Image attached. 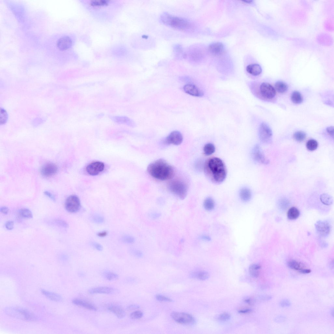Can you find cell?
I'll return each instance as SVG.
<instances>
[{"mask_svg": "<svg viewBox=\"0 0 334 334\" xmlns=\"http://www.w3.org/2000/svg\"><path fill=\"white\" fill-rule=\"evenodd\" d=\"M204 171L209 179L216 184L224 181L227 175L226 169L224 163L217 157L211 158L206 162Z\"/></svg>", "mask_w": 334, "mask_h": 334, "instance_id": "1", "label": "cell"}, {"mask_svg": "<svg viewBox=\"0 0 334 334\" xmlns=\"http://www.w3.org/2000/svg\"><path fill=\"white\" fill-rule=\"evenodd\" d=\"M147 170L151 176L161 181L170 180L175 175L173 168L163 159L157 160L150 164Z\"/></svg>", "mask_w": 334, "mask_h": 334, "instance_id": "2", "label": "cell"}, {"mask_svg": "<svg viewBox=\"0 0 334 334\" xmlns=\"http://www.w3.org/2000/svg\"><path fill=\"white\" fill-rule=\"evenodd\" d=\"M160 19L163 24L178 30L187 31L190 30L192 27V23L189 20L172 15L167 12H164L161 14Z\"/></svg>", "mask_w": 334, "mask_h": 334, "instance_id": "3", "label": "cell"}, {"mask_svg": "<svg viewBox=\"0 0 334 334\" xmlns=\"http://www.w3.org/2000/svg\"><path fill=\"white\" fill-rule=\"evenodd\" d=\"M6 314L12 318L23 320L34 321L37 320L36 316L31 311L19 307H8L5 308Z\"/></svg>", "mask_w": 334, "mask_h": 334, "instance_id": "4", "label": "cell"}, {"mask_svg": "<svg viewBox=\"0 0 334 334\" xmlns=\"http://www.w3.org/2000/svg\"><path fill=\"white\" fill-rule=\"evenodd\" d=\"M168 188L170 192L181 199H184L187 195V186L182 181L175 180L171 181L169 184Z\"/></svg>", "mask_w": 334, "mask_h": 334, "instance_id": "5", "label": "cell"}, {"mask_svg": "<svg viewBox=\"0 0 334 334\" xmlns=\"http://www.w3.org/2000/svg\"><path fill=\"white\" fill-rule=\"evenodd\" d=\"M172 318L175 321L180 324L187 325H193L196 323L195 319L189 314L173 312L171 314Z\"/></svg>", "mask_w": 334, "mask_h": 334, "instance_id": "6", "label": "cell"}, {"mask_svg": "<svg viewBox=\"0 0 334 334\" xmlns=\"http://www.w3.org/2000/svg\"><path fill=\"white\" fill-rule=\"evenodd\" d=\"M261 96L263 98L270 101H274L276 96L275 89L269 83L263 82L259 87Z\"/></svg>", "mask_w": 334, "mask_h": 334, "instance_id": "7", "label": "cell"}, {"mask_svg": "<svg viewBox=\"0 0 334 334\" xmlns=\"http://www.w3.org/2000/svg\"><path fill=\"white\" fill-rule=\"evenodd\" d=\"M81 205L80 200L76 195H71L67 198L65 202V208L68 212L75 213L80 210Z\"/></svg>", "mask_w": 334, "mask_h": 334, "instance_id": "8", "label": "cell"}, {"mask_svg": "<svg viewBox=\"0 0 334 334\" xmlns=\"http://www.w3.org/2000/svg\"><path fill=\"white\" fill-rule=\"evenodd\" d=\"M259 136L261 141L263 143L269 144L271 142L272 130L270 127L264 122L261 124L259 127Z\"/></svg>", "mask_w": 334, "mask_h": 334, "instance_id": "9", "label": "cell"}, {"mask_svg": "<svg viewBox=\"0 0 334 334\" xmlns=\"http://www.w3.org/2000/svg\"><path fill=\"white\" fill-rule=\"evenodd\" d=\"M316 230L319 234L323 237H326L329 234L331 230V226L329 222L326 221H319L315 224Z\"/></svg>", "mask_w": 334, "mask_h": 334, "instance_id": "10", "label": "cell"}, {"mask_svg": "<svg viewBox=\"0 0 334 334\" xmlns=\"http://www.w3.org/2000/svg\"><path fill=\"white\" fill-rule=\"evenodd\" d=\"M183 140V136L181 132L175 131L171 132L165 138V143L167 145L173 144L178 145L182 143Z\"/></svg>", "mask_w": 334, "mask_h": 334, "instance_id": "11", "label": "cell"}, {"mask_svg": "<svg viewBox=\"0 0 334 334\" xmlns=\"http://www.w3.org/2000/svg\"><path fill=\"white\" fill-rule=\"evenodd\" d=\"M104 163L99 161H96L88 165L86 169L89 174L95 176L102 172L104 169Z\"/></svg>", "mask_w": 334, "mask_h": 334, "instance_id": "12", "label": "cell"}, {"mask_svg": "<svg viewBox=\"0 0 334 334\" xmlns=\"http://www.w3.org/2000/svg\"><path fill=\"white\" fill-rule=\"evenodd\" d=\"M88 292L91 294H103L114 295L118 294V289L115 288L102 287L92 288L89 289Z\"/></svg>", "mask_w": 334, "mask_h": 334, "instance_id": "13", "label": "cell"}, {"mask_svg": "<svg viewBox=\"0 0 334 334\" xmlns=\"http://www.w3.org/2000/svg\"><path fill=\"white\" fill-rule=\"evenodd\" d=\"M252 155L254 159L257 162L265 164H269V161L266 158L259 145H257L254 147Z\"/></svg>", "mask_w": 334, "mask_h": 334, "instance_id": "14", "label": "cell"}, {"mask_svg": "<svg viewBox=\"0 0 334 334\" xmlns=\"http://www.w3.org/2000/svg\"><path fill=\"white\" fill-rule=\"evenodd\" d=\"M58 170V167L56 165L52 163H48L42 167L41 173L43 176L49 177L56 174Z\"/></svg>", "mask_w": 334, "mask_h": 334, "instance_id": "15", "label": "cell"}, {"mask_svg": "<svg viewBox=\"0 0 334 334\" xmlns=\"http://www.w3.org/2000/svg\"><path fill=\"white\" fill-rule=\"evenodd\" d=\"M183 89L185 93L193 96L201 97L204 95L203 93L201 90L196 86L192 84L185 85L183 87Z\"/></svg>", "mask_w": 334, "mask_h": 334, "instance_id": "16", "label": "cell"}, {"mask_svg": "<svg viewBox=\"0 0 334 334\" xmlns=\"http://www.w3.org/2000/svg\"><path fill=\"white\" fill-rule=\"evenodd\" d=\"M73 42L71 39L68 36L60 38L57 44V47L60 51H64L71 48Z\"/></svg>", "mask_w": 334, "mask_h": 334, "instance_id": "17", "label": "cell"}, {"mask_svg": "<svg viewBox=\"0 0 334 334\" xmlns=\"http://www.w3.org/2000/svg\"><path fill=\"white\" fill-rule=\"evenodd\" d=\"M208 49L211 54L215 55H219L223 53L225 48L222 43L216 42L211 44Z\"/></svg>", "mask_w": 334, "mask_h": 334, "instance_id": "18", "label": "cell"}, {"mask_svg": "<svg viewBox=\"0 0 334 334\" xmlns=\"http://www.w3.org/2000/svg\"><path fill=\"white\" fill-rule=\"evenodd\" d=\"M111 119L117 124L131 126L135 125L134 121L126 116H115L112 117Z\"/></svg>", "mask_w": 334, "mask_h": 334, "instance_id": "19", "label": "cell"}, {"mask_svg": "<svg viewBox=\"0 0 334 334\" xmlns=\"http://www.w3.org/2000/svg\"><path fill=\"white\" fill-rule=\"evenodd\" d=\"M108 309L120 319L124 318L126 313L124 310L120 306L116 304H111L108 308Z\"/></svg>", "mask_w": 334, "mask_h": 334, "instance_id": "20", "label": "cell"}, {"mask_svg": "<svg viewBox=\"0 0 334 334\" xmlns=\"http://www.w3.org/2000/svg\"><path fill=\"white\" fill-rule=\"evenodd\" d=\"M72 303L77 306L84 308L87 309L97 311V308L93 304L83 300L75 299L72 300Z\"/></svg>", "mask_w": 334, "mask_h": 334, "instance_id": "21", "label": "cell"}, {"mask_svg": "<svg viewBox=\"0 0 334 334\" xmlns=\"http://www.w3.org/2000/svg\"><path fill=\"white\" fill-rule=\"evenodd\" d=\"M41 292L46 297L52 301L55 302H61L63 300V298L57 293L50 292L44 289H41Z\"/></svg>", "mask_w": 334, "mask_h": 334, "instance_id": "22", "label": "cell"}, {"mask_svg": "<svg viewBox=\"0 0 334 334\" xmlns=\"http://www.w3.org/2000/svg\"><path fill=\"white\" fill-rule=\"evenodd\" d=\"M246 71L250 74L255 76L260 74L262 69L259 65L255 64L248 65L246 67Z\"/></svg>", "mask_w": 334, "mask_h": 334, "instance_id": "23", "label": "cell"}, {"mask_svg": "<svg viewBox=\"0 0 334 334\" xmlns=\"http://www.w3.org/2000/svg\"><path fill=\"white\" fill-rule=\"evenodd\" d=\"M190 276L192 278H197L198 280L204 281L208 279L209 274V273L205 271L193 272L190 274Z\"/></svg>", "mask_w": 334, "mask_h": 334, "instance_id": "24", "label": "cell"}, {"mask_svg": "<svg viewBox=\"0 0 334 334\" xmlns=\"http://www.w3.org/2000/svg\"><path fill=\"white\" fill-rule=\"evenodd\" d=\"M240 195L242 201L247 202L249 201L251 198V192L248 188H243L240 191Z\"/></svg>", "mask_w": 334, "mask_h": 334, "instance_id": "25", "label": "cell"}, {"mask_svg": "<svg viewBox=\"0 0 334 334\" xmlns=\"http://www.w3.org/2000/svg\"><path fill=\"white\" fill-rule=\"evenodd\" d=\"M173 51L175 57L177 59L184 58L185 52H184L182 47L180 44H175L173 47Z\"/></svg>", "mask_w": 334, "mask_h": 334, "instance_id": "26", "label": "cell"}, {"mask_svg": "<svg viewBox=\"0 0 334 334\" xmlns=\"http://www.w3.org/2000/svg\"><path fill=\"white\" fill-rule=\"evenodd\" d=\"M300 214L299 210L296 207H293L289 210L287 216L288 218L291 220H295L299 218Z\"/></svg>", "mask_w": 334, "mask_h": 334, "instance_id": "27", "label": "cell"}, {"mask_svg": "<svg viewBox=\"0 0 334 334\" xmlns=\"http://www.w3.org/2000/svg\"><path fill=\"white\" fill-rule=\"evenodd\" d=\"M261 268V266L258 264H253L250 265L249 268L250 275L254 278L258 277L259 275V270Z\"/></svg>", "mask_w": 334, "mask_h": 334, "instance_id": "28", "label": "cell"}, {"mask_svg": "<svg viewBox=\"0 0 334 334\" xmlns=\"http://www.w3.org/2000/svg\"><path fill=\"white\" fill-rule=\"evenodd\" d=\"M287 266L289 268L299 271L304 269V267L302 263L295 260L289 261L287 263Z\"/></svg>", "mask_w": 334, "mask_h": 334, "instance_id": "29", "label": "cell"}, {"mask_svg": "<svg viewBox=\"0 0 334 334\" xmlns=\"http://www.w3.org/2000/svg\"><path fill=\"white\" fill-rule=\"evenodd\" d=\"M275 87L276 90L281 93L286 92L288 88V86L285 83L280 81L277 82Z\"/></svg>", "mask_w": 334, "mask_h": 334, "instance_id": "30", "label": "cell"}, {"mask_svg": "<svg viewBox=\"0 0 334 334\" xmlns=\"http://www.w3.org/2000/svg\"><path fill=\"white\" fill-rule=\"evenodd\" d=\"M291 100L294 103L296 104L301 103L303 100L301 94L298 91H295L293 92L291 96Z\"/></svg>", "mask_w": 334, "mask_h": 334, "instance_id": "31", "label": "cell"}, {"mask_svg": "<svg viewBox=\"0 0 334 334\" xmlns=\"http://www.w3.org/2000/svg\"><path fill=\"white\" fill-rule=\"evenodd\" d=\"M320 199L322 203L326 205H330L332 204L333 202L332 197L327 193H324L321 195Z\"/></svg>", "mask_w": 334, "mask_h": 334, "instance_id": "32", "label": "cell"}, {"mask_svg": "<svg viewBox=\"0 0 334 334\" xmlns=\"http://www.w3.org/2000/svg\"><path fill=\"white\" fill-rule=\"evenodd\" d=\"M103 275L105 279L109 281H116L119 278V276L118 274L110 271L104 272Z\"/></svg>", "mask_w": 334, "mask_h": 334, "instance_id": "33", "label": "cell"}, {"mask_svg": "<svg viewBox=\"0 0 334 334\" xmlns=\"http://www.w3.org/2000/svg\"><path fill=\"white\" fill-rule=\"evenodd\" d=\"M203 151L205 155L209 156L213 154L215 152V148L213 144L208 143L205 145Z\"/></svg>", "mask_w": 334, "mask_h": 334, "instance_id": "34", "label": "cell"}, {"mask_svg": "<svg viewBox=\"0 0 334 334\" xmlns=\"http://www.w3.org/2000/svg\"><path fill=\"white\" fill-rule=\"evenodd\" d=\"M91 219L93 223L97 224H103L105 221L104 217L101 214H93L91 217Z\"/></svg>", "mask_w": 334, "mask_h": 334, "instance_id": "35", "label": "cell"}, {"mask_svg": "<svg viewBox=\"0 0 334 334\" xmlns=\"http://www.w3.org/2000/svg\"><path fill=\"white\" fill-rule=\"evenodd\" d=\"M20 215L22 218L25 219H31L33 218L31 211L29 209L26 208L22 209L19 210Z\"/></svg>", "mask_w": 334, "mask_h": 334, "instance_id": "36", "label": "cell"}, {"mask_svg": "<svg viewBox=\"0 0 334 334\" xmlns=\"http://www.w3.org/2000/svg\"><path fill=\"white\" fill-rule=\"evenodd\" d=\"M215 206L214 200L211 198L206 199L204 202V206L206 210H213Z\"/></svg>", "mask_w": 334, "mask_h": 334, "instance_id": "37", "label": "cell"}, {"mask_svg": "<svg viewBox=\"0 0 334 334\" xmlns=\"http://www.w3.org/2000/svg\"><path fill=\"white\" fill-rule=\"evenodd\" d=\"M306 136L307 135L305 132L302 131H298L294 133L293 138L297 141L301 142L305 140Z\"/></svg>", "mask_w": 334, "mask_h": 334, "instance_id": "38", "label": "cell"}, {"mask_svg": "<svg viewBox=\"0 0 334 334\" xmlns=\"http://www.w3.org/2000/svg\"><path fill=\"white\" fill-rule=\"evenodd\" d=\"M318 147V143L314 140H311L308 141L307 143V149L311 151H313L316 150Z\"/></svg>", "mask_w": 334, "mask_h": 334, "instance_id": "39", "label": "cell"}, {"mask_svg": "<svg viewBox=\"0 0 334 334\" xmlns=\"http://www.w3.org/2000/svg\"><path fill=\"white\" fill-rule=\"evenodd\" d=\"M0 113V124L4 125L7 121L8 115L6 111L3 108H1Z\"/></svg>", "mask_w": 334, "mask_h": 334, "instance_id": "40", "label": "cell"}, {"mask_svg": "<svg viewBox=\"0 0 334 334\" xmlns=\"http://www.w3.org/2000/svg\"><path fill=\"white\" fill-rule=\"evenodd\" d=\"M122 242L127 244H132L134 243L135 239L133 236L129 235H125L122 236L121 238Z\"/></svg>", "mask_w": 334, "mask_h": 334, "instance_id": "41", "label": "cell"}, {"mask_svg": "<svg viewBox=\"0 0 334 334\" xmlns=\"http://www.w3.org/2000/svg\"><path fill=\"white\" fill-rule=\"evenodd\" d=\"M109 1L102 0V1H93L91 2V6L94 7L104 6H107L109 3Z\"/></svg>", "mask_w": 334, "mask_h": 334, "instance_id": "42", "label": "cell"}, {"mask_svg": "<svg viewBox=\"0 0 334 334\" xmlns=\"http://www.w3.org/2000/svg\"><path fill=\"white\" fill-rule=\"evenodd\" d=\"M289 202L287 199L285 198H282L279 200V207L282 210H285L288 206Z\"/></svg>", "mask_w": 334, "mask_h": 334, "instance_id": "43", "label": "cell"}, {"mask_svg": "<svg viewBox=\"0 0 334 334\" xmlns=\"http://www.w3.org/2000/svg\"><path fill=\"white\" fill-rule=\"evenodd\" d=\"M130 253L134 257L138 258H141L143 256V253L141 250L135 249L132 248L130 250Z\"/></svg>", "mask_w": 334, "mask_h": 334, "instance_id": "44", "label": "cell"}, {"mask_svg": "<svg viewBox=\"0 0 334 334\" xmlns=\"http://www.w3.org/2000/svg\"><path fill=\"white\" fill-rule=\"evenodd\" d=\"M143 314L141 311H136L132 313L130 315L131 318L132 319H138L142 318Z\"/></svg>", "mask_w": 334, "mask_h": 334, "instance_id": "45", "label": "cell"}, {"mask_svg": "<svg viewBox=\"0 0 334 334\" xmlns=\"http://www.w3.org/2000/svg\"><path fill=\"white\" fill-rule=\"evenodd\" d=\"M231 318V315L228 313H224L220 314L218 316V319L222 321L229 320Z\"/></svg>", "mask_w": 334, "mask_h": 334, "instance_id": "46", "label": "cell"}, {"mask_svg": "<svg viewBox=\"0 0 334 334\" xmlns=\"http://www.w3.org/2000/svg\"><path fill=\"white\" fill-rule=\"evenodd\" d=\"M162 216V214L157 211H153L149 214V218L153 220L159 219Z\"/></svg>", "mask_w": 334, "mask_h": 334, "instance_id": "47", "label": "cell"}, {"mask_svg": "<svg viewBox=\"0 0 334 334\" xmlns=\"http://www.w3.org/2000/svg\"><path fill=\"white\" fill-rule=\"evenodd\" d=\"M156 298L160 302H172V300L171 299L162 295H157L156 296Z\"/></svg>", "mask_w": 334, "mask_h": 334, "instance_id": "48", "label": "cell"}, {"mask_svg": "<svg viewBox=\"0 0 334 334\" xmlns=\"http://www.w3.org/2000/svg\"><path fill=\"white\" fill-rule=\"evenodd\" d=\"M280 305L282 308H288L290 307L291 303L289 300L284 299L281 300L280 303Z\"/></svg>", "mask_w": 334, "mask_h": 334, "instance_id": "49", "label": "cell"}, {"mask_svg": "<svg viewBox=\"0 0 334 334\" xmlns=\"http://www.w3.org/2000/svg\"><path fill=\"white\" fill-rule=\"evenodd\" d=\"M287 320L286 317L283 315L276 316L274 319V321L276 323L280 324L285 321Z\"/></svg>", "mask_w": 334, "mask_h": 334, "instance_id": "50", "label": "cell"}, {"mask_svg": "<svg viewBox=\"0 0 334 334\" xmlns=\"http://www.w3.org/2000/svg\"><path fill=\"white\" fill-rule=\"evenodd\" d=\"M92 246L99 251H101L103 250V246L101 244L96 242H92L91 243Z\"/></svg>", "mask_w": 334, "mask_h": 334, "instance_id": "51", "label": "cell"}, {"mask_svg": "<svg viewBox=\"0 0 334 334\" xmlns=\"http://www.w3.org/2000/svg\"><path fill=\"white\" fill-rule=\"evenodd\" d=\"M56 224L59 226H62L65 228H67L68 227V225L67 222L62 220L58 219L55 221Z\"/></svg>", "mask_w": 334, "mask_h": 334, "instance_id": "52", "label": "cell"}, {"mask_svg": "<svg viewBox=\"0 0 334 334\" xmlns=\"http://www.w3.org/2000/svg\"><path fill=\"white\" fill-rule=\"evenodd\" d=\"M5 227L9 230H12L14 228V223L13 221H7L5 224Z\"/></svg>", "mask_w": 334, "mask_h": 334, "instance_id": "53", "label": "cell"}, {"mask_svg": "<svg viewBox=\"0 0 334 334\" xmlns=\"http://www.w3.org/2000/svg\"><path fill=\"white\" fill-rule=\"evenodd\" d=\"M272 298L271 296L268 295H263L259 297L260 299L263 301H268L271 299Z\"/></svg>", "mask_w": 334, "mask_h": 334, "instance_id": "54", "label": "cell"}, {"mask_svg": "<svg viewBox=\"0 0 334 334\" xmlns=\"http://www.w3.org/2000/svg\"><path fill=\"white\" fill-rule=\"evenodd\" d=\"M327 131L328 134L332 137L333 138L334 136V127L333 126L328 127L327 128Z\"/></svg>", "mask_w": 334, "mask_h": 334, "instance_id": "55", "label": "cell"}, {"mask_svg": "<svg viewBox=\"0 0 334 334\" xmlns=\"http://www.w3.org/2000/svg\"><path fill=\"white\" fill-rule=\"evenodd\" d=\"M140 307L138 305L136 304H132L130 305L128 307L127 309L128 310H136L140 308Z\"/></svg>", "mask_w": 334, "mask_h": 334, "instance_id": "56", "label": "cell"}, {"mask_svg": "<svg viewBox=\"0 0 334 334\" xmlns=\"http://www.w3.org/2000/svg\"><path fill=\"white\" fill-rule=\"evenodd\" d=\"M252 311L251 309H245L239 310L238 313L241 314H247L252 312Z\"/></svg>", "mask_w": 334, "mask_h": 334, "instance_id": "57", "label": "cell"}, {"mask_svg": "<svg viewBox=\"0 0 334 334\" xmlns=\"http://www.w3.org/2000/svg\"><path fill=\"white\" fill-rule=\"evenodd\" d=\"M108 234V232L106 231H103L99 232L97 234L98 236L101 238H104L107 236Z\"/></svg>", "mask_w": 334, "mask_h": 334, "instance_id": "58", "label": "cell"}, {"mask_svg": "<svg viewBox=\"0 0 334 334\" xmlns=\"http://www.w3.org/2000/svg\"><path fill=\"white\" fill-rule=\"evenodd\" d=\"M9 211V209L6 207H3L0 208V211L2 213L5 214H7Z\"/></svg>", "mask_w": 334, "mask_h": 334, "instance_id": "59", "label": "cell"}, {"mask_svg": "<svg viewBox=\"0 0 334 334\" xmlns=\"http://www.w3.org/2000/svg\"><path fill=\"white\" fill-rule=\"evenodd\" d=\"M44 193L46 196L48 197L49 198H51V199L53 200V201H55V199L54 196L51 193L49 192L48 191H46L44 192Z\"/></svg>", "mask_w": 334, "mask_h": 334, "instance_id": "60", "label": "cell"}, {"mask_svg": "<svg viewBox=\"0 0 334 334\" xmlns=\"http://www.w3.org/2000/svg\"><path fill=\"white\" fill-rule=\"evenodd\" d=\"M244 302L249 304L252 305L254 303V300L251 298H246L244 299Z\"/></svg>", "mask_w": 334, "mask_h": 334, "instance_id": "61", "label": "cell"}, {"mask_svg": "<svg viewBox=\"0 0 334 334\" xmlns=\"http://www.w3.org/2000/svg\"><path fill=\"white\" fill-rule=\"evenodd\" d=\"M311 271V270L310 269H303L299 271V272L302 274H308L310 273Z\"/></svg>", "mask_w": 334, "mask_h": 334, "instance_id": "62", "label": "cell"}, {"mask_svg": "<svg viewBox=\"0 0 334 334\" xmlns=\"http://www.w3.org/2000/svg\"><path fill=\"white\" fill-rule=\"evenodd\" d=\"M331 314H332V316H334V310H333V309L332 310Z\"/></svg>", "mask_w": 334, "mask_h": 334, "instance_id": "63", "label": "cell"}]
</instances>
